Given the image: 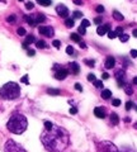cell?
Returning <instances> with one entry per match:
<instances>
[{"label":"cell","mask_w":137,"mask_h":152,"mask_svg":"<svg viewBox=\"0 0 137 152\" xmlns=\"http://www.w3.org/2000/svg\"><path fill=\"white\" fill-rule=\"evenodd\" d=\"M41 141L48 152H62L70 143L67 132L57 126H52L51 129L42 132Z\"/></svg>","instance_id":"obj_1"},{"label":"cell","mask_w":137,"mask_h":152,"mask_svg":"<svg viewBox=\"0 0 137 152\" xmlns=\"http://www.w3.org/2000/svg\"><path fill=\"white\" fill-rule=\"evenodd\" d=\"M8 129L14 134H22L23 132L27 129L28 127V121L27 118L21 113H14L10 117V119L7 123Z\"/></svg>","instance_id":"obj_2"},{"label":"cell","mask_w":137,"mask_h":152,"mask_svg":"<svg viewBox=\"0 0 137 152\" xmlns=\"http://www.w3.org/2000/svg\"><path fill=\"white\" fill-rule=\"evenodd\" d=\"M21 95V86L17 83H7L4 86L0 89V98L4 100H14V99L19 98Z\"/></svg>","instance_id":"obj_3"},{"label":"cell","mask_w":137,"mask_h":152,"mask_svg":"<svg viewBox=\"0 0 137 152\" xmlns=\"http://www.w3.org/2000/svg\"><path fill=\"white\" fill-rule=\"evenodd\" d=\"M97 150L98 152H119V150L109 141H102L97 143Z\"/></svg>","instance_id":"obj_4"},{"label":"cell","mask_w":137,"mask_h":152,"mask_svg":"<svg viewBox=\"0 0 137 152\" xmlns=\"http://www.w3.org/2000/svg\"><path fill=\"white\" fill-rule=\"evenodd\" d=\"M26 22L29 24L31 27H36L37 24H40V23L45 22L46 20V17L43 14L41 13H37V14H32V15H26Z\"/></svg>","instance_id":"obj_5"},{"label":"cell","mask_w":137,"mask_h":152,"mask_svg":"<svg viewBox=\"0 0 137 152\" xmlns=\"http://www.w3.org/2000/svg\"><path fill=\"white\" fill-rule=\"evenodd\" d=\"M4 152H27L24 147H22L19 143H17L15 141L9 140L7 141L5 146H4Z\"/></svg>","instance_id":"obj_6"},{"label":"cell","mask_w":137,"mask_h":152,"mask_svg":"<svg viewBox=\"0 0 137 152\" xmlns=\"http://www.w3.org/2000/svg\"><path fill=\"white\" fill-rule=\"evenodd\" d=\"M38 32H40V34L45 36V37H53V34H55L53 28L50 27V26H42V27H40Z\"/></svg>","instance_id":"obj_7"},{"label":"cell","mask_w":137,"mask_h":152,"mask_svg":"<svg viewBox=\"0 0 137 152\" xmlns=\"http://www.w3.org/2000/svg\"><path fill=\"white\" fill-rule=\"evenodd\" d=\"M125 77H126V74H125V71L123 70H118L116 71V79H117V81H118V86L119 88H123L126 83H125Z\"/></svg>","instance_id":"obj_8"},{"label":"cell","mask_w":137,"mask_h":152,"mask_svg":"<svg viewBox=\"0 0 137 152\" xmlns=\"http://www.w3.org/2000/svg\"><path fill=\"white\" fill-rule=\"evenodd\" d=\"M56 13H57L61 18H65V19L69 17V9L66 8L64 4H59V5L56 7Z\"/></svg>","instance_id":"obj_9"},{"label":"cell","mask_w":137,"mask_h":152,"mask_svg":"<svg viewBox=\"0 0 137 152\" xmlns=\"http://www.w3.org/2000/svg\"><path fill=\"white\" fill-rule=\"evenodd\" d=\"M69 75V71L66 70V69H59L57 71H56V74H55V77L57 79V80H65L66 79V76Z\"/></svg>","instance_id":"obj_10"},{"label":"cell","mask_w":137,"mask_h":152,"mask_svg":"<svg viewBox=\"0 0 137 152\" xmlns=\"http://www.w3.org/2000/svg\"><path fill=\"white\" fill-rule=\"evenodd\" d=\"M108 31H111V24H104V26H99L97 28V33L99 36H104Z\"/></svg>","instance_id":"obj_11"},{"label":"cell","mask_w":137,"mask_h":152,"mask_svg":"<svg viewBox=\"0 0 137 152\" xmlns=\"http://www.w3.org/2000/svg\"><path fill=\"white\" fill-rule=\"evenodd\" d=\"M114 64H116V60H114V57L113 56H108L107 57V60H105V64H104V66H105V69H112V67H114Z\"/></svg>","instance_id":"obj_12"},{"label":"cell","mask_w":137,"mask_h":152,"mask_svg":"<svg viewBox=\"0 0 137 152\" xmlns=\"http://www.w3.org/2000/svg\"><path fill=\"white\" fill-rule=\"evenodd\" d=\"M70 71H71V74L74 75H78L79 71H80V66L78 62H71L70 64Z\"/></svg>","instance_id":"obj_13"},{"label":"cell","mask_w":137,"mask_h":152,"mask_svg":"<svg viewBox=\"0 0 137 152\" xmlns=\"http://www.w3.org/2000/svg\"><path fill=\"white\" fill-rule=\"evenodd\" d=\"M33 42H36L34 36H32V34L27 36V39H26L24 43H23V48H28V46H29L31 43H33Z\"/></svg>","instance_id":"obj_14"},{"label":"cell","mask_w":137,"mask_h":152,"mask_svg":"<svg viewBox=\"0 0 137 152\" xmlns=\"http://www.w3.org/2000/svg\"><path fill=\"white\" fill-rule=\"evenodd\" d=\"M94 114H95V117L102 118V119L105 117V113H104V110H103L102 108H95L94 109Z\"/></svg>","instance_id":"obj_15"},{"label":"cell","mask_w":137,"mask_h":152,"mask_svg":"<svg viewBox=\"0 0 137 152\" xmlns=\"http://www.w3.org/2000/svg\"><path fill=\"white\" fill-rule=\"evenodd\" d=\"M111 96H112V91H111V90L105 89V90H103V91H102V98L104 99V100H108Z\"/></svg>","instance_id":"obj_16"},{"label":"cell","mask_w":137,"mask_h":152,"mask_svg":"<svg viewBox=\"0 0 137 152\" xmlns=\"http://www.w3.org/2000/svg\"><path fill=\"white\" fill-rule=\"evenodd\" d=\"M111 122H112V124H114V126H117L118 123H119V118H118V115L116 113L111 114Z\"/></svg>","instance_id":"obj_17"},{"label":"cell","mask_w":137,"mask_h":152,"mask_svg":"<svg viewBox=\"0 0 137 152\" xmlns=\"http://www.w3.org/2000/svg\"><path fill=\"white\" fill-rule=\"evenodd\" d=\"M113 18H114L116 20H118V22H121V20H123V19H125V17L122 15L119 12H117V10L113 12Z\"/></svg>","instance_id":"obj_18"},{"label":"cell","mask_w":137,"mask_h":152,"mask_svg":"<svg viewBox=\"0 0 137 152\" xmlns=\"http://www.w3.org/2000/svg\"><path fill=\"white\" fill-rule=\"evenodd\" d=\"M70 38H71L74 42H78V43H79V42H81V37H80L78 33H73V34L70 36Z\"/></svg>","instance_id":"obj_19"},{"label":"cell","mask_w":137,"mask_h":152,"mask_svg":"<svg viewBox=\"0 0 137 152\" xmlns=\"http://www.w3.org/2000/svg\"><path fill=\"white\" fill-rule=\"evenodd\" d=\"M65 26L67 27V28H73V27H74V19H71V18H66Z\"/></svg>","instance_id":"obj_20"},{"label":"cell","mask_w":137,"mask_h":152,"mask_svg":"<svg viewBox=\"0 0 137 152\" xmlns=\"http://www.w3.org/2000/svg\"><path fill=\"white\" fill-rule=\"evenodd\" d=\"M47 93L50 95H60L61 94V91L59 89H47Z\"/></svg>","instance_id":"obj_21"},{"label":"cell","mask_w":137,"mask_h":152,"mask_svg":"<svg viewBox=\"0 0 137 152\" xmlns=\"http://www.w3.org/2000/svg\"><path fill=\"white\" fill-rule=\"evenodd\" d=\"M36 45H37V48H41V50H43V48H46V47H47L45 41H37Z\"/></svg>","instance_id":"obj_22"},{"label":"cell","mask_w":137,"mask_h":152,"mask_svg":"<svg viewBox=\"0 0 137 152\" xmlns=\"http://www.w3.org/2000/svg\"><path fill=\"white\" fill-rule=\"evenodd\" d=\"M125 91H126V94H128V95H131L132 93H133V89H132V86H131V85H128V84H126L125 85Z\"/></svg>","instance_id":"obj_23"},{"label":"cell","mask_w":137,"mask_h":152,"mask_svg":"<svg viewBox=\"0 0 137 152\" xmlns=\"http://www.w3.org/2000/svg\"><path fill=\"white\" fill-rule=\"evenodd\" d=\"M118 37H119V41L121 42H127V41L130 39V36L128 34H125V33H122V34L118 36Z\"/></svg>","instance_id":"obj_24"},{"label":"cell","mask_w":137,"mask_h":152,"mask_svg":"<svg viewBox=\"0 0 137 152\" xmlns=\"http://www.w3.org/2000/svg\"><path fill=\"white\" fill-rule=\"evenodd\" d=\"M40 5H43V7H48L51 5V0H38Z\"/></svg>","instance_id":"obj_25"},{"label":"cell","mask_w":137,"mask_h":152,"mask_svg":"<svg viewBox=\"0 0 137 152\" xmlns=\"http://www.w3.org/2000/svg\"><path fill=\"white\" fill-rule=\"evenodd\" d=\"M119 152H137L135 148H132V147H122V150Z\"/></svg>","instance_id":"obj_26"},{"label":"cell","mask_w":137,"mask_h":152,"mask_svg":"<svg viewBox=\"0 0 137 152\" xmlns=\"http://www.w3.org/2000/svg\"><path fill=\"white\" fill-rule=\"evenodd\" d=\"M80 26H83L84 28H88L89 26H90V22H89L88 19H84V20L81 22V24H80Z\"/></svg>","instance_id":"obj_27"},{"label":"cell","mask_w":137,"mask_h":152,"mask_svg":"<svg viewBox=\"0 0 137 152\" xmlns=\"http://www.w3.org/2000/svg\"><path fill=\"white\" fill-rule=\"evenodd\" d=\"M108 37L111 38V39H114V38L117 37L116 34V32H113V31H108Z\"/></svg>","instance_id":"obj_28"},{"label":"cell","mask_w":137,"mask_h":152,"mask_svg":"<svg viewBox=\"0 0 137 152\" xmlns=\"http://www.w3.org/2000/svg\"><path fill=\"white\" fill-rule=\"evenodd\" d=\"M94 86H95V88H102L103 86L102 80H95V81H94Z\"/></svg>","instance_id":"obj_29"},{"label":"cell","mask_w":137,"mask_h":152,"mask_svg":"<svg viewBox=\"0 0 137 152\" xmlns=\"http://www.w3.org/2000/svg\"><path fill=\"white\" fill-rule=\"evenodd\" d=\"M66 53H67V55H73V53H74V48H73L71 46H67V47H66Z\"/></svg>","instance_id":"obj_30"},{"label":"cell","mask_w":137,"mask_h":152,"mask_svg":"<svg viewBox=\"0 0 137 152\" xmlns=\"http://www.w3.org/2000/svg\"><path fill=\"white\" fill-rule=\"evenodd\" d=\"M18 34H19V36H26V29H24V28H18Z\"/></svg>","instance_id":"obj_31"},{"label":"cell","mask_w":137,"mask_h":152,"mask_svg":"<svg viewBox=\"0 0 137 152\" xmlns=\"http://www.w3.org/2000/svg\"><path fill=\"white\" fill-rule=\"evenodd\" d=\"M88 80H89V81H93V83H94V81L97 80V79H95V75H94V74H89V75H88Z\"/></svg>","instance_id":"obj_32"},{"label":"cell","mask_w":137,"mask_h":152,"mask_svg":"<svg viewBox=\"0 0 137 152\" xmlns=\"http://www.w3.org/2000/svg\"><path fill=\"white\" fill-rule=\"evenodd\" d=\"M52 123L51 122H45V129H51V128H52Z\"/></svg>","instance_id":"obj_33"},{"label":"cell","mask_w":137,"mask_h":152,"mask_svg":"<svg viewBox=\"0 0 137 152\" xmlns=\"http://www.w3.org/2000/svg\"><path fill=\"white\" fill-rule=\"evenodd\" d=\"M85 64L89 65V66H90V67H93L94 64H95V61H94V60H85Z\"/></svg>","instance_id":"obj_34"},{"label":"cell","mask_w":137,"mask_h":152,"mask_svg":"<svg viewBox=\"0 0 137 152\" xmlns=\"http://www.w3.org/2000/svg\"><path fill=\"white\" fill-rule=\"evenodd\" d=\"M132 107H133V104H132V102H127V103H126V110H131Z\"/></svg>","instance_id":"obj_35"},{"label":"cell","mask_w":137,"mask_h":152,"mask_svg":"<svg viewBox=\"0 0 137 152\" xmlns=\"http://www.w3.org/2000/svg\"><path fill=\"white\" fill-rule=\"evenodd\" d=\"M73 15H74V18H76V19H78V18H81L83 14H81V12H78V10H76V12H74V13H73Z\"/></svg>","instance_id":"obj_36"},{"label":"cell","mask_w":137,"mask_h":152,"mask_svg":"<svg viewBox=\"0 0 137 152\" xmlns=\"http://www.w3.org/2000/svg\"><path fill=\"white\" fill-rule=\"evenodd\" d=\"M79 33H80V34H85V33H86V28H84L83 26H80L79 27Z\"/></svg>","instance_id":"obj_37"},{"label":"cell","mask_w":137,"mask_h":152,"mask_svg":"<svg viewBox=\"0 0 137 152\" xmlns=\"http://www.w3.org/2000/svg\"><path fill=\"white\" fill-rule=\"evenodd\" d=\"M122 33H123V28H122V27H118L117 29H116V34H117V36H121Z\"/></svg>","instance_id":"obj_38"},{"label":"cell","mask_w":137,"mask_h":152,"mask_svg":"<svg viewBox=\"0 0 137 152\" xmlns=\"http://www.w3.org/2000/svg\"><path fill=\"white\" fill-rule=\"evenodd\" d=\"M95 10H97V13H99V14H100V13H103V12H104V7H102V5H98Z\"/></svg>","instance_id":"obj_39"},{"label":"cell","mask_w":137,"mask_h":152,"mask_svg":"<svg viewBox=\"0 0 137 152\" xmlns=\"http://www.w3.org/2000/svg\"><path fill=\"white\" fill-rule=\"evenodd\" d=\"M52 45L56 47V48H60V46H61V42H60V41H57V39H55V41L52 42Z\"/></svg>","instance_id":"obj_40"},{"label":"cell","mask_w":137,"mask_h":152,"mask_svg":"<svg viewBox=\"0 0 137 152\" xmlns=\"http://www.w3.org/2000/svg\"><path fill=\"white\" fill-rule=\"evenodd\" d=\"M94 23H95V24H102V17H97L94 19Z\"/></svg>","instance_id":"obj_41"},{"label":"cell","mask_w":137,"mask_h":152,"mask_svg":"<svg viewBox=\"0 0 137 152\" xmlns=\"http://www.w3.org/2000/svg\"><path fill=\"white\" fill-rule=\"evenodd\" d=\"M75 89L78 90V91H83V86H81V84H75Z\"/></svg>","instance_id":"obj_42"},{"label":"cell","mask_w":137,"mask_h":152,"mask_svg":"<svg viewBox=\"0 0 137 152\" xmlns=\"http://www.w3.org/2000/svg\"><path fill=\"white\" fill-rule=\"evenodd\" d=\"M7 20H8L9 23L15 22V15H10V17H8V18H7Z\"/></svg>","instance_id":"obj_43"},{"label":"cell","mask_w":137,"mask_h":152,"mask_svg":"<svg viewBox=\"0 0 137 152\" xmlns=\"http://www.w3.org/2000/svg\"><path fill=\"white\" fill-rule=\"evenodd\" d=\"M113 105H114V107L121 105V100H119V99H114V100H113Z\"/></svg>","instance_id":"obj_44"},{"label":"cell","mask_w":137,"mask_h":152,"mask_svg":"<svg viewBox=\"0 0 137 152\" xmlns=\"http://www.w3.org/2000/svg\"><path fill=\"white\" fill-rule=\"evenodd\" d=\"M131 56L133 57V58H136L137 57V50H131Z\"/></svg>","instance_id":"obj_45"},{"label":"cell","mask_w":137,"mask_h":152,"mask_svg":"<svg viewBox=\"0 0 137 152\" xmlns=\"http://www.w3.org/2000/svg\"><path fill=\"white\" fill-rule=\"evenodd\" d=\"M76 113H78V109L75 108V107L70 108V114H76Z\"/></svg>","instance_id":"obj_46"},{"label":"cell","mask_w":137,"mask_h":152,"mask_svg":"<svg viewBox=\"0 0 137 152\" xmlns=\"http://www.w3.org/2000/svg\"><path fill=\"white\" fill-rule=\"evenodd\" d=\"M22 83H24V84H28V83H29V81H28V76H27V75L22 77Z\"/></svg>","instance_id":"obj_47"},{"label":"cell","mask_w":137,"mask_h":152,"mask_svg":"<svg viewBox=\"0 0 137 152\" xmlns=\"http://www.w3.org/2000/svg\"><path fill=\"white\" fill-rule=\"evenodd\" d=\"M26 8H27V9H33V3H31V1L27 3V4H26Z\"/></svg>","instance_id":"obj_48"},{"label":"cell","mask_w":137,"mask_h":152,"mask_svg":"<svg viewBox=\"0 0 137 152\" xmlns=\"http://www.w3.org/2000/svg\"><path fill=\"white\" fill-rule=\"evenodd\" d=\"M102 79H103V80H107V79H109V75H108L107 72H104V74L102 75Z\"/></svg>","instance_id":"obj_49"},{"label":"cell","mask_w":137,"mask_h":152,"mask_svg":"<svg viewBox=\"0 0 137 152\" xmlns=\"http://www.w3.org/2000/svg\"><path fill=\"white\" fill-rule=\"evenodd\" d=\"M34 53H36L34 50H28V55L29 56H34Z\"/></svg>","instance_id":"obj_50"},{"label":"cell","mask_w":137,"mask_h":152,"mask_svg":"<svg viewBox=\"0 0 137 152\" xmlns=\"http://www.w3.org/2000/svg\"><path fill=\"white\" fill-rule=\"evenodd\" d=\"M80 43V47H81V48H86V45L84 43V42H79Z\"/></svg>","instance_id":"obj_51"},{"label":"cell","mask_w":137,"mask_h":152,"mask_svg":"<svg viewBox=\"0 0 137 152\" xmlns=\"http://www.w3.org/2000/svg\"><path fill=\"white\" fill-rule=\"evenodd\" d=\"M74 3H75V4H78V5H81V4H83L81 1H80V0H74Z\"/></svg>","instance_id":"obj_52"},{"label":"cell","mask_w":137,"mask_h":152,"mask_svg":"<svg viewBox=\"0 0 137 152\" xmlns=\"http://www.w3.org/2000/svg\"><path fill=\"white\" fill-rule=\"evenodd\" d=\"M133 84L137 85V76H136V77H133Z\"/></svg>","instance_id":"obj_53"},{"label":"cell","mask_w":137,"mask_h":152,"mask_svg":"<svg viewBox=\"0 0 137 152\" xmlns=\"http://www.w3.org/2000/svg\"><path fill=\"white\" fill-rule=\"evenodd\" d=\"M133 36H135V37H137V29H135V31H133Z\"/></svg>","instance_id":"obj_54"},{"label":"cell","mask_w":137,"mask_h":152,"mask_svg":"<svg viewBox=\"0 0 137 152\" xmlns=\"http://www.w3.org/2000/svg\"><path fill=\"white\" fill-rule=\"evenodd\" d=\"M128 1H131V3H137V0H128Z\"/></svg>","instance_id":"obj_55"},{"label":"cell","mask_w":137,"mask_h":152,"mask_svg":"<svg viewBox=\"0 0 137 152\" xmlns=\"http://www.w3.org/2000/svg\"><path fill=\"white\" fill-rule=\"evenodd\" d=\"M135 128H137V123H136V124H135Z\"/></svg>","instance_id":"obj_56"},{"label":"cell","mask_w":137,"mask_h":152,"mask_svg":"<svg viewBox=\"0 0 137 152\" xmlns=\"http://www.w3.org/2000/svg\"><path fill=\"white\" fill-rule=\"evenodd\" d=\"M19 1H23V0H19Z\"/></svg>","instance_id":"obj_57"},{"label":"cell","mask_w":137,"mask_h":152,"mask_svg":"<svg viewBox=\"0 0 137 152\" xmlns=\"http://www.w3.org/2000/svg\"><path fill=\"white\" fill-rule=\"evenodd\" d=\"M37 1H38V0H37Z\"/></svg>","instance_id":"obj_58"}]
</instances>
